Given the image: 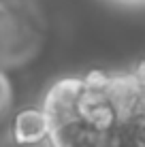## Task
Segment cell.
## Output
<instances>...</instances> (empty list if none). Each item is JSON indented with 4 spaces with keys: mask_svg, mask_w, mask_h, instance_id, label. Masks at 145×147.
I'll list each match as a JSON object with an SVG mask.
<instances>
[{
    "mask_svg": "<svg viewBox=\"0 0 145 147\" xmlns=\"http://www.w3.org/2000/svg\"><path fill=\"white\" fill-rule=\"evenodd\" d=\"M49 24L36 0L0 4V70L7 75L30 68L45 53Z\"/></svg>",
    "mask_w": 145,
    "mask_h": 147,
    "instance_id": "1",
    "label": "cell"
},
{
    "mask_svg": "<svg viewBox=\"0 0 145 147\" xmlns=\"http://www.w3.org/2000/svg\"><path fill=\"white\" fill-rule=\"evenodd\" d=\"M79 88L81 77H68L53 83L45 96L41 109L49 121L51 147H105L109 139L79 113Z\"/></svg>",
    "mask_w": 145,
    "mask_h": 147,
    "instance_id": "2",
    "label": "cell"
},
{
    "mask_svg": "<svg viewBox=\"0 0 145 147\" xmlns=\"http://www.w3.org/2000/svg\"><path fill=\"white\" fill-rule=\"evenodd\" d=\"M11 134L17 145H36L47 141L49 136V121L41 107H26L11 117Z\"/></svg>",
    "mask_w": 145,
    "mask_h": 147,
    "instance_id": "3",
    "label": "cell"
},
{
    "mask_svg": "<svg viewBox=\"0 0 145 147\" xmlns=\"http://www.w3.org/2000/svg\"><path fill=\"white\" fill-rule=\"evenodd\" d=\"M13 105H15V92H13L11 75L0 70V126H2L4 121H11Z\"/></svg>",
    "mask_w": 145,
    "mask_h": 147,
    "instance_id": "4",
    "label": "cell"
},
{
    "mask_svg": "<svg viewBox=\"0 0 145 147\" xmlns=\"http://www.w3.org/2000/svg\"><path fill=\"white\" fill-rule=\"evenodd\" d=\"M124 124H130L132 128L145 132V94L141 96V100L137 102V107L132 109V113L128 115V119L124 121Z\"/></svg>",
    "mask_w": 145,
    "mask_h": 147,
    "instance_id": "5",
    "label": "cell"
},
{
    "mask_svg": "<svg viewBox=\"0 0 145 147\" xmlns=\"http://www.w3.org/2000/svg\"><path fill=\"white\" fill-rule=\"evenodd\" d=\"M2 2H9V0H0V4H2Z\"/></svg>",
    "mask_w": 145,
    "mask_h": 147,
    "instance_id": "6",
    "label": "cell"
}]
</instances>
